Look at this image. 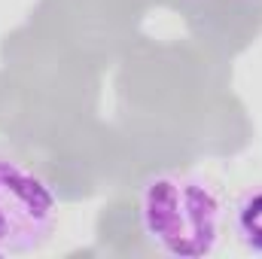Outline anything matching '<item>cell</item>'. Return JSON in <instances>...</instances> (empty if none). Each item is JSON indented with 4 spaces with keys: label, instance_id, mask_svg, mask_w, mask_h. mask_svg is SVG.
I'll list each match as a JSON object with an SVG mask.
<instances>
[{
    "label": "cell",
    "instance_id": "7a4b0ae2",
    "mask_svg": "<svg viewBox=\"0 0 262 259\" xmlns=\"http://www.w3.org/2000/svg\"><path fill=\"white\" fill-rule=\"evenodd\" d=\"M49 183L15 159H0V253L37 250L55 226Z\"/></svg>",
    "mask_w": 262,
    "mask_h": 259
},
{
    "label": "cell",
    "instance_id": "3957f363",
    "mask_svg": "<svg viewBox=\"0 0 262 259\" xmlns=\"http://www.w3.org/2000/svg\"><path fill=\"white\" fill-rule=\"evenodd\" d=\"M235 235L238 241L253 250L262 253V189L256 192H247L238 204H235Z\"/></svg>",
    "mask_w": 262,
    "mask_h": 259
},
{
    "label": "cell",
    "instance_id": "6da1fadb",
    "mask_svg": "<svg viewBox=\"0 0 262 259\" xmlns=\"http://www.w3.org/2000/svg\"><path fill=\"white\" fill-rule=\"evenodd\" d=\"M137 207L143 235L168 256L204 259L220 244L223 204L198 177L156 174L140 186Z\"/></svg>",
    "mask_w": 262,
    "mask_h": 259
}]
</instances>
